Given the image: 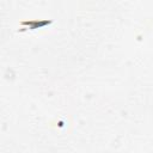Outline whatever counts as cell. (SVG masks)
I'll return each instance as SVG.
<instances>
[{
  "label": "cell",
  "mask_w": 153,
  "mask_h": 153,
  "mask_svg": "<svg viewBox=\"0 0 153 153\" xmlns=\"http://www.w3.org/2000/svg\"><path fill=\"white\" fill-rule=\"evenodd\" d=\"M20 24L22 25H27L31 30H35V29H41L45 25L51 24V20H24Z\"/></svg>",
  "instance_id": "6da1fadb"
}]
</instances>
